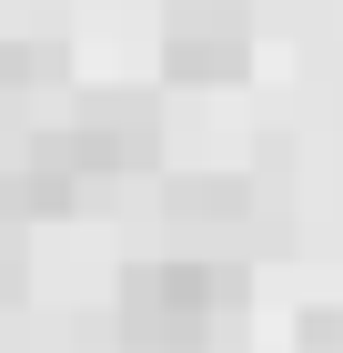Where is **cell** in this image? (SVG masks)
Instances as JSON below:
<instances>
[{"mask_svg": "<svg viewBox=\"0 0 343 353\" xmlns=\"http://www.w3.org/2000/svg\"><path fill=\"white\" fill-rule=\"evenodd\" d=\"M161 71L172 81H242L253 71V10L242 0H182L161 21Z\"/></svg>", "mask_w": 343, "mask_h": 353, "instance_id": "obj_3", "label": "cell"}, {"mask_svg": "<svg viewBox=\"0 0 343 353\" xmlns=\"http://www.w3.org/2000/svg\"><path fill=\"white\" fill-rule=\"evenodd\" d=\"M233 303H242V272H233V263H202V252L141 263V272H121V343H141V353H192Z\"/></svg>", "mask_w": 343, "mask_h": 353, "instance_id": "obj_1", "label": "cell"}, {"mask_svg": "<svg viewBox=\"0 0 343 353\" xmlns=\"http://www.w3.org/2000/svg\"><path fill=\"white\" fill-rule=\"evenodd\" d=\"M152 152H161L152 101H101L91 121H71V132L41 141V162H51L71 192H81V182H101V172H152Z\"/></svg>", "mask_w": 343, "mask_h": 353, "instance_id": "obj_2", "label": "cell"}]
</instances>
